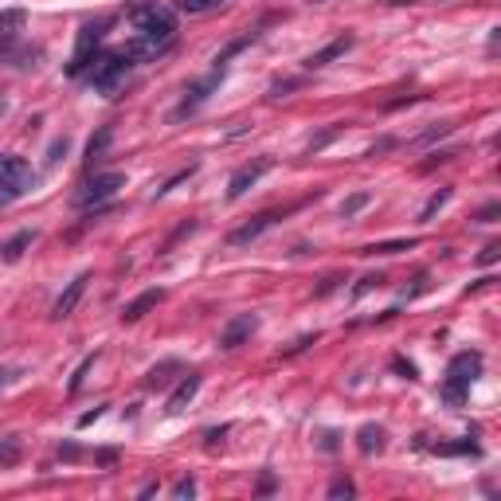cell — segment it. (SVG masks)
<instances>
[{
    "mask_svg": "<svg viewBox=\"0 0 501 501\" xmlns=\"http://www.w3.org/2000/svg\"><path fill=\"white\" fill-rule=\"evenodd\" d=\"M478 376H482V353H455V356H450V365H447V380H443V388H438L443 403L462 408Z\"/></svg>",
    "mask_w": 501,
    "mask_h": 501,
    "instance_id": "1",
    "label": "cell"
},
{
    "mask_svg": "<svg viewBox=\"0 0 501 501\" xmlns=\"http://www.w3.org/2000/svg\"><path fill=\"white\" fill-rule=\"evenodd\" d=\"M20 24H24V12H0V67H36L39 47L20 44Z\"/></svg>",
    "mask_w": 501,
    "mask_h": 501,
    "instance_id": "2",
    "label": "cell"
},
{
    "mask_svg": "<svg viewBox=\"0 0 501 501\" xmlns=\"http://www.w3.org/2000/svg\"><path fill=\"white\" fill-rule=\"evenodd\" d=\"M129 24H134L137 36L161 39V44H173V36H176V16L164 4H134L129 8Z\"/></svg>",
    "mask_w": 501,
    "mask_h": 501,
    "instance_id": "3",
    "label": "cell"
},
{
    "mask_svg": "<svg viewBox=\"0 0 501 501\" xmlns=\"http://www.w3.org/2000/svg\"><path fill=\"white\" fill-rule=\"evenodd\" d=\"M129 71H134V59H129L126 51H106V55H98V59L91 63L86 79H91V86L98 94H114L122 82L129 79Z\"/></svg>",
    "mask_w": 501,
    "mask_h": 501,
    "instance_id": "4",
    "label": "cell"
},
{
    "mask_svg": "<svg viewBox=\"0 0 501 501\" xmlns=\"http://www.w3.org/2000/svg\"><path fill=\"white\" fill-rule=\"evenodd\" d=\"M118 188H126V173H94L91 181L71 196V204L79 212H94V208H102V204L114 200Z\"/></svg>",
    "mask_w": 501,
    "mask_h": 501,
    "instance_id": "5",
    "label": "cell"
},
{
    "mask_svg": "<svg viewBox=\"0 0 501 501\" xmlns=\"http://www.w3.org/2000/svg\"><path fill=\"white\" fill-rule=\"evenodd\" d=\"M106 27H110V20L82 24L79 44H74V55H71V63H67V74H71V79H79V74L91 71V63L98 59V44H102V36H106Z\"/></svg>",
    "mask_w": 501,
    "mask_h": 501,
    "instance_id": "6",
    "label": "cell"
},
{
    "mask_svg": "<svg viewBox=\"0 0 501 501\" xmlns=\"http://www.w3.org/2000/svg\"><path fill=\"white\" fill-rule=\"evenodd\" d=\"M32 188H36L32 164H27L24 157H12V153L0 157V192H4L8 200H16V196H27Z\"/></svg>",
    "mask_w": 501,
    "mask_h": 501,
    "instance_id": "7",
    "label": "cell"
},
{
    "mask_svg": "<svg viewBox=\"0 0 501 501\" xmlns=\"http://www.w3.org/2000/svg\"><path fill=\"white\" fill-rule=\"evenodd\" d=\"M219 82H223V71H216V67H212V74H208V79H196V82H192V86H188V94H184V102H181V106L173 110V118H176V122L192 118V114H196V110H200L204 102H208L212 94L219 91Z\"/></svg>",
    "mask_w": 501,
    "mask_h": 501,
    "instance_id": "8",
    "label": "cell"
},
{
    "mask_svg": "<svg viewBox=\"0 0 501 501\" xmlns=\"http://www.w3.org/2000/svg\"><path fill=\"white\" fill-rule=\"evenodd\" d=\"M255 329H259L255 313H235V318L223 325V333H219V349H223V353H231V349L247 345V341L255 337Z\"/></svg>",
    "mask_w": 501,
    "mask_h": 501,
    "instance_id": "9",
    "label": "cell"
},
{
    "mask_svg": "<svg viewBox=\"0 0 501 501\" xmlns=\"http://www.w3.org/2000/svg\"><path fill=\"white\" fill-rule=\"evenodd\" d=\"M282 216H286V212H278V208H274V212H259L255 219H247L243 228H235V231H231V235H228V243H231V247H251L259 235H263V231H271V228H274V223H278Z\"/></svg>",
    "mask_w": 501,
    "mask_h": 501,
    "instance_id": "10",
    "label": "cell"
},
{
    "mask_svg": "<svg viewBox=\"0 0 501 501\" xmlns=\"http://www.w3.org/2000/svg\"><path fill=\"white\" fill-rule=\"evenodd\" d=\"M263 173H271V161H266V157H259V161L235 169V173H231V181H228V196H231V200H239L243 192H251L259 181H263Z\"/></svg>",
    "mask_w": 501,
    "mask_h": 501,
    "instance_id": "11",
    "label": "cell"
},
{
    "mask_svg": "<svg viewBox=\"0 0 501 501\" xmlns=\"http://www.w3.org/2000/svg\"><path fill=\"white\" fill-rule=\"evenodd\" d=\"M86 282H91V274H79V278H71V282H67V290L59 294V298H55V306H51V321L71 318L74 306H79L82 294H86Z\"/></svg>",
    "mask_w": 501,
    "mask_h": 501,
    "instance_id": "12",
    "label": "cell"
},
{
    "mask_svg": "<svg viewBox=\"0 0 501 501\" xmlns=\"http://www.w3.org/2000/svg\"><path fill=\"white\" fill-rule=\"evenodd\" d=\"M353 47H356V36H353V32H345V36H337L333 44H325L321 51H313L310 59H306V67H310V71H318V67H329L333 59H341V55L353 51Z\"/></svg>",
    "mask_w": 501,
    "mask_h": 501,
    "instance_id": "13",
    "label": "cell"
},
{
    "mask_svg": "<svg viewBox=\"0 0 501 501\" xmlns=\"http://www.w3.org/2000/svg\"><path fill=\"white\" fill-rule=\"evenodd\" d=\"M176 376H184V365H181V360H161V365H153V368L145 372L141 388H145V392H161V388H169Z\"/></svg>",
    "mask_w": 501,
    "mask_h": 501,
    "instance_id": "14",
    "label": "cell"
},
{
    "mask_svg": "<svg viewBox=\"0 0 501 501\" xmlns=\"http://www.w3.org/2000/svg\"><path fill=\"white\" fill-rule=\"evenodd\" d=\"M196 392H200V372H184L181 384H176V392L169 396V408L164 411H169V415H181V411L196 400Z\"/></svg>",
    "mask_w": 501,
    "mask_h": 501,
    "instance_id": "15",
    "label": "cell"
},
{
    "mask_svg": "<svg viewBox=\"0 0 501 501\" xmlns=\"http://www.w3.org/2000/svg\"><path fill=\"white\" fill-rule=\"evenodd\" d=\"M384 447H388V431H384V427H376V423H365V427L356 431V450H360L365 458L380 455Z\"/></svg>",
    "mask_w": 501,
    "mask_h": 501,
    "instance_id": "16",
    "label": "cell"
},
{
    "mask_svg": "<svg viewBox=\"0 0 501 501\" xmlns=\"http://www.w3.org/2000/svg\"><path fill=\"white\" fill-rule=\"evenodd\" d=\"M161 301H164V290H145V294H137V298L129 301L126 310H122V321H141L149 310H153V306H161Z\"/></svg>",
    "mask_w": 501,
    "mask_h": 501,
    "instance_id": "17",
    "label": "cell"
},
{
    "mask_svg": "<svg viewBox=\"0 0 501 501\" xmlns=\"http://www.w3.org/2000/svg\"><path fill=\"white\" fill-rule=\"evenodd\" d=\"M32 243H36V231H32V228H27V231H16L8 243L0 247V259H4V263H20V259H24V251H27Z\"/></svg>",
    "mask_w": 501,
    "mask_h": 501,
    "instance_id": "18",
    "label": "cell"
},
{
    "mask_svg": "<svg viewBox=\"0 0 501 501\" xmlns=\"http://www.w3.org/2000/svg\"><path fill=\"white\" fill-rule=\"evenodd\" d=\"M110 141H114V126H98V134L86 141V169H94V164L106 157V149H110Z\"/></svg>",
    "mask_w": 501,
    "mask_h": 501,
    "instance_id": "19",
    "label": "cell"
},
{
    "mask_svg": "<svg viewBox=\"0 0 501 501\" xmlns=\"http://www.w3.org/2000/svg\"><path fill=\"white\" fill-rule=\"evenodd\" d=\"M455 134V122H435V126H427L415 141H411V149H427V145H435V141H443V137H450Z\"/></svg>",
    "mask_w": 501,
    "mask_h": 501,
    "instance_id": "20",
    "label": "cell"
},
{
    "mask_svg": "<svg viewBox=\"0 0 501 501\" xmlns=\"http://www.w3.org/2000/svg\"><path fill=\"white\" fill-rule=\"evenodd\" d=\"M251 39H255V32H247V36L231 39V44L223 47V51H216V59H212V67H216V71H223V67H228V59H235V55L243 51V47H251Z\"/></svg>",
    "mask_w": 501,
    "mask_h": 501,
    "instance_id": "21",
    "label": "cell"
},
{
    "mask_svg": "<svg viewBox=\"0 0 501 501\" xmlns=\"http://www.w3.org/2000/svg\"><path fill=\"white\" fill-rule=\"evenodd\" d=\"M20 455H24V447H20V435H4V438H0V470L16 466Z\"/></svg>",
    "mask_w": 501,
    "mask_h": 501,
    "instance_id": "22",
    "label": "cell"
},
{
    "mask_svg": "<svg viewBox=\"0 0 501 501\" xmlns=\"http://www.w3.org/2000/svg\"><path fill=\"white\" fill-rule=\"evenodd\" d=\"M415 239H392V243H372V247H360V255H400V251H411Z\"/></svg>",
    "mask_w": 501,
    "mask_h": 501,
    "instance_id": "23",
    "label": "cell"
},
{
    "mask_svg": "<svg viewBox=\"0 0 501 501\" xmlns=\"http://www.w3.org/2000/svg\"><path fill=\"white\" fill-rule=\"evenodd\" d=\"M176 8L188 12V16H208V12L223 8V0H176Z\"/></svg>",
    "mask_w": 501,
    "mask_h": 501,
    "instance_id": "24",
    "label": "cell"
},
{
    "mask_svg": "<svg viewBox=\"0 0 501 501\" xmlns=\"http://www.w3.org/2000/svg\"><path fill=\"white\" fill-rule=\"evenodd\" d=\"M67 153H71V137H55V141H51V145H47V157H44V161H47V169H55V164H59V161H63V157Z\"/></svg>",
    "mask_w": 501,
    "mask_h": 501,
    "instance_id": "25",
    "label": "cell"
},
{
    "mask_svg": "<svg viewBox=\"0 0 501 501\" xmlns=\"http://www.w3.org/2000/svg\"><path fill=\"white\" fill-rule=\"evenodd\" d=\"M435 455H482V447L478 443H470V438H462V443H438L435 447Z\"/></svg>",
    "mask_w": 501,
    "mask_h": 501,
    "instance_id": "26",
    "label": "cell"
},
{
    "mask_svg": "<svg viewBox=\"0 0 501 501\" xmlns=\"http://www.w3.org/2000/svg\"><path fill=\"white\" fill-rule=\"evenodd\" d=\"M368 204H372V192H353V196H349V200L341 204V216H345V219H353L356 212H365Z\"/></svg>",
    "mask_w": 501,
    "mask_h": 501,
    "instance_id": "27",
    "label": "cell"
},
{
    "mask_svg": "<svg viewBox=\"0 0 501 501\" xmlns=\"http://www.w3.org/2000/svg\"><path fill=\"white\" fill-rule=\"evenodd\" d=\"M450 200V188H438L435 192V196H431V200L427 204H423V212H419V219H423V223H431V219H435L438 216V208H443V204H447Z\"/></svg>",
    "mask_w": 501,
    "mask_h": 501,
    "instance_id": "28",
    "label": "cell"
},
{
    "mask_svg": "<svg viewBox=\"0 0 501 501\" xmlns=\"http://www.w3.org/2000/svg\"><path fill=\"white\" fill-rule=\"evenodd\" d=\"M341 129H345V126H329V129H321V134H318V137H313L310 145H306V153H321V149H325V145H329V141H333V137H337V134H341Z\"/></svg>",
    "mask_w": 501,
    "mask_h": 501,
    "instance_id": "29",
    "label": "cell"
},
{
    "mask_svg": "<svg viewBox=\"0 0 501 501\" xmlns=\"http://www.w3.org/2000/svg\"><path fill=\"white\" fill-rule=\"evenodd\" d=\"M91 368H94V356H82V365L79 368H74V376H71V384H67V392H79V388H82V380H86V372H91Z\"/></svg>",
    "mask_w": 501,
    "mask_h": 501,
    "instance_id": "30",
    "label": "cell"
},
{
    "mask_svg": "<svg viewBox=\"0 0 501 501\" xmlns=\"http://www.w3.org/2000/svg\"><path fill=\"white\" fill-rule=\"evenodd\" d=\"M384 286V274H365L360 282H356V290H353V298H365L368 290H380Z\"/></svg>",
    "mask_w": 501,
    "mask_h": 501,
    "instance_id": "31",
    "label": "cell"
},
{
    "mask_svg": "<svg viewBox=\"0 0 501 501\" xmlns=\"http://www.w3.org/2000/svg\"><path fill=\"white\" fill-rule=\"evenodd\" d=\"M192 173H196V164H188V169H181V173H176V176H169V181H164L161 188H157V196H169V192H173L176 184H184V181H188Z\"/></svg>",
    "mask_w": 501,
    "mask_h": 501,
    "instance_id": "32",
    "label": "cell"
},
{
    "mask_svg": "<svg viewBox=\"0 0 501 501\" xmlns=\"http://www.w3.org/2000/svg\"><path fill=\"white\" fill-rule=\"evenodd\" d=\"M301 82H306V79H278V82L271 86V98H286L290 91H298Z\"/></svg>",
    "mask_w": 501,
    "mask_h": 501,
    "instance_id": "33",
    "label": "cell"
},
{
    "mask_svg": "<svg viewBox=\"0 0 501 501\" xmlns=\"http://www.w3.org/2000/svg\"><path fill=\"white\" fill-rule=\"evenodd\" d=\"M329 497H356V486L349 478H337V482L329 486Z\"/></svg>",
    "mask_w": 501,
    "mask_h": 501,
    "instance_id": "34",
    "label": "cell"
},
{
    "mask_svg": "<svg viewBox=\"0 0 501 501\" xmlns=\"http://www.w3.org/2000/svg\"><path fill=\"white\" fill-rule=\"evenodd\" d=\"M173 497H176V501L196 497V482H192V478H181V482H173Z\"/></svg>",
    "mask_w": 501,
    "mask_h": 501,
    "instance_id": "35",
    "label": "cell"
},
{
    "mask_svg": "<svg viewBox=\"0 0 501 501\" xmlns=\"http://www.w3.org/2000/svg\"><path fill=\"white\" fill-rule=\"evenodd\" d=\"M455 157H458V149H438V153L431 157V161H423L419 169L427 173V169H435V164H447V161H455Z\"/></svg>",
    "mask_w": 501,
    "mask_h": 501,
    "instance_id": "36",
    "label": "cell"
},
{
    "mask_svg": "<svg viewBox=\"0 0 501 501\" xmlns=\"http://www.w3.org/2000/svg\"><path fill=\"white\" fill-rule=\"evenodd\" d=\"M228 431H231V427H228V423H223V427H212V431H208V435H204V447H208V450H216V447H219V443H223V435H228Z\"/></svg>",
    "mask_w": 501,
    "mask_h": 501,
    "instance_id": "37",
    "label": "cell"
},
{
    "mask_svg": "<svg viewBox=\"0 0 501 501\" xmlns=\"http://www.w3.org/2000/svg\"><path fill=\"white\" fill-rule=\"evenodd\" d=\"M310 345H318V333H306V337H298L290 349H282V353H286V356H294V353H301V349H310Z\"/></svg>",
    "mask_w": 501,
    "mask_h": 501,
    "instance_id": "38",
    "label": "cell"
},
{
    "mask_svg": "<svg viewBox=\"0 0 501 501\" xmlns=\"http://www.w3.org/2000/svg\"><path fill=\"white\" fill-rule=\"evenodd\" d=\"M497 259H501V243H490V247L482 251V255H478V263H482V266H493Z\"/></svg>",
    "mask_w": 501,
    "mask_h": 501,
    "instance_id": "39",
    "label": "cell"
},
{
    "mask_svg": "<svg viewBox=\"0 0 501 501\" xmlns=\"http://www.w3.org/2000/svg\"><path fill=\"white\" fill-rule=\"evenodd\" d=\"M318 447L325 450V455H333V450L341 447V443H337V431H321V443H318Z\"/></svg>",
    "mask_w": 501,
    "mask_h": 501,
    "instance_id": "40",
    "label": "cell"
},
{
    "mask_svg": "<svg viewBox=\"0 0 501 501\" xmlns=\"http://www.w3.org/2000/svg\"><path fill=\"white\" fill-rule=\"evenodd\" d=\"M82 458V450L74 447V443H63V447H59V462H79Z\"/></svg>",
    "mask_w": 501,
    "mask_h": 501,
    "instance_id": "41",
    "label": "cell"
},
{
    "mask_svg": "<svg viewBox=\"0 0 501 501\" xmlns=\"http://www.w3.org/2000/svg\"><path fill=\"white\" fill-rule=\"evenodd\" d=\"M396 149V137H380V141H376L372 149H368V157H380V153H392Z\"/></svg>",
    "mask_w": 501,
    "mask_h": 501,
    "instance_id": "42",
    "label": "cell"
},
{
    "mask_svg": "<svg viewBox=\"0 0 501 501\" xmlns=\"http://www.w3.org/2000/svg\"><path fill=\"white\" fill-rule=\"evenodd\" d=\"M497 216H501V204H486V208L478 212V223H493Z\"/></svg>",
    "mask_w": 501,
    "mask_h": 501,
    "instance_id": "43",
    "label": "cell"
},
{
    "mask_svg": "<svg viewBox=\"0 0 501 501\" xmlns=\"http://www.w3.org/2000/svg\"><path fill=\"white\" fill-rule=\"evenodd\" d=\"M392 368H396L400 376H408V380H415V365H411V360H403V356H396Z\"/></svg>",
    "mask_w": 501,
    "mask_h": 501,
    "instance_id": "44",
    "label": "cell"
},
{
    "mask_svg": "<svg viewBox=\"0 0 501 501\" xmlns=\"http://www.w3.org/2000/svg\"><path fill=\"white\" fill-rule=\"evenodd\" d=\"M16 380H20V368H0V388H8Z\"/></svg>",
    "mask_w": 501,
    "mask_h": 501,
    "instance_id": "45",
    "label": "cell"
},
{
    "mask_svg": "<svg viewBox=\"0 0 501 501\" xmlns=\"http://www.w3.org/2000/svg\"><path fill=\"white\" fill-rule=\"evenodd\" d=\"M102 411L106 408H94V411H86V415H79V427H91L94 419H102Z\"/></svg>",
    "mask_w": 501,
    "mask_h": 501,
    "instance_id": "46",
    "label": "cell"
},
{
    "mask_svg": "<svg viewBox=\"0 0 501 501\" xmlns=\"http://www.w3.org/2000/svg\"><path fill=\"white\" fill-rule=\"evenodd\" d=\"M94 462H98V466H114V462H118V455H114V450H98Z\"/></svg>",
    "mask_w": 501,
    "mask_h": 501,
    "instance_id": "47",
    "label": "cell"
},
{
    "mask_svg": "<svg viewBox=\"0 0 501 501\" xmlns=\"http://www.w3.org/2000/svg\"><path fill=\"white\" fill-rule=\"evenodd\" d=\"M259 493H274V474H263V478H259Z\"/></svg>",
    "mask_w": 501,
    "mask_h": 501,
    "instance_id": "48",
    "label": "cell"
},
{
    "mask_svg": "<svg viewBox=\"0 0 501 501\" xmlns=\"http://www.w3.org/2000/svg\"><path fill=\"white\" fill-rule=\"evenodd\" d=\"M4 114H8V98H0V118H4Z\"/></svg>",
    "mask_w": 501,
    "mask_h": 501,
    "instance_id": "49",
    "label": "cell"
},
{
    "mask_svg": "<svg viewBox=\"0 0 501 501\" xmlns=\"http://www.w3.org/2000/svg\"><path fill=\"white\" fill-rule=\"evenodd\" d=\"M392 4H411V0H392Z\"/></svg>",
    "mask_w": 501,
    "mask_h": 501,
    "instance_id": "50",
    "label": "cell"
},
{
    "mask_svg": "<svg viewBox=\"0 0 501 501\" xmlns=\"http://www.w3.org/2000/svg\"><path fill=\"white\" fill-rule=\"evenodd\" d=\"M310 4H325V0H310Z\"/></svg>",
    "mask_w": 501,
    "mask_h": 501,
    "instance_id": "51",
    "label": "cell"
}]
</instances>
